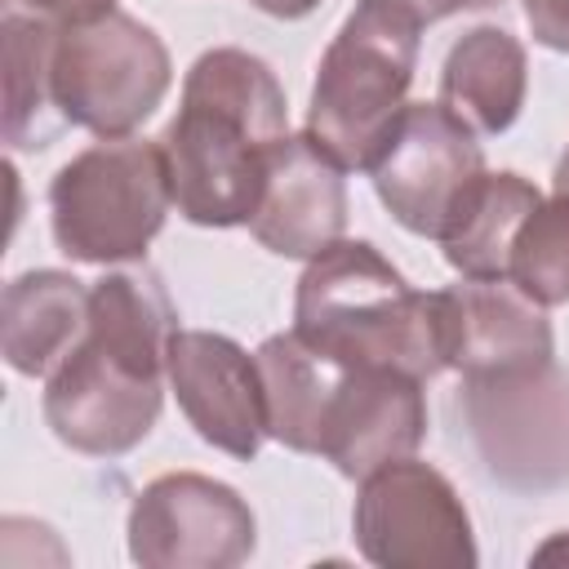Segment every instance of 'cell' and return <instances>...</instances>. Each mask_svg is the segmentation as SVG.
I'll return each instance as SVG.
<instances>
[{"mask_svg": "<svg viewBox=\"0 0 569 569\" xmlns=\"http://www.w3.org/2000/svg\"><path fill=\"white\" fill-rule=\"evenodd\" d=\"M178 311L156 271H107L89 284V325L44 378L49 431L84 458H120L160 422Z\"/></svg>", "mask_w": 569, "mask_h": 569, "instance_id": "1", "label": "cell"}, {"mask_svg": "<svg viewBox=\"0 0 569 569\" xmlns=\"http://www.w3.org/2000/svg\"><path fill=\"white\" fill-rule=\"evenodd\" d=\"M284 133L289 102L276 71L236 44L204 49L182 76L178 116L156 138L178 213L213 231L249 222L267 151Z\"/></svg>", "mask_w": 569, "mask_h": 569, "instance_id": "2", "label": "cell"}, {"mask_svg": "<svg viewBox=\"0 0 569 569\" xmlns=\"http://www.w3.org/2000/svg\"><path fill=\"white\" fill-rule=\"evenodd\" d=\"M293 333L347 369L387 365L422 382L445 369L436 298L413 289L369 240L342 236L307 262L293 293Z\"/></svg>", "mask_w": 569, "mask_h": 569, "instance_id": "3", "label": "cell"}, {"mask_svg": "<svg viewBox=\"0 0 569 569\" xmlns=\"http://www.w3.org/2000/svg\"><path fill=\"white\" fill-rule=\"evenodd\" d=\"M418 40L422 22L391 4L360 0L320 53L307 102V133L342 169H369L391 124L409 107Z\"/></svg>", "mask_w": 569, "mask_h": 569, "instance_id": "4", "label": "cell"}, {"mask_svg": "<svg viewBox=\"0 0 569 569\" xmlns=\"http://www.w3.org/2000/svg\"><path fill=\"white\" fill-rule=\"evenodd\" d=\"M173 191L160 142L98 138L49 182V231L71 262H133L160 236Z\"/></svg>", "mask_w": 569, "mask_h": 569, "instance_id": "5", "label": "cell"}, {"mask_svg": "<svg viewBox=\"0 0 569 569\" xmlns=\"http://www.w3.org/2000/svg\"><path fill=\"white\" fill-rule=\"evenodd\" d=\"M169 84L173 62L164 40L124 9L62 22L53 31L49 98L62 124L98 138H129L156 116Z\"/></svg>", "mask_w": 569, "mask_h": 569, "instance_id": "6", "label": "cell"}, {"mask_svg": "<svg viewBox=\"0 0 569 569\" xmlns=\"http://www.w3.org/2000/svg\"><path fill=\"white\" fill-rule=\"evenodd\" d=\"M462 382V418L498 485L516 493L569 485V373L556 360Z\"/></svg>", "mask_w": 569, "mask_h": 569, "instance_id": "7", "label": "cell"}, {"mask_svg": "<svg viewBox=\"0 0 569 569\" xmlns=\"http://www.w3.org/2000/svg\"><path fill=\"white\" fill-rule=\"evenodd\" d=\"M351 533L378 569H476L480 560L453 480L418 458H396L360 480Z\"/></svg>", "mask_w": 569, "mask_h": 569, "instance_id": "8", "label": "cell"}, {"mask_svg": "<svg viewBox=\"0 0 569 569\" xmlns=\"http://www.w3.org/2000/svg\"><path fill=\"white\" fill-rule=\"evenodd\" d=\"M129 560L142 569H236L258 547L253 507L200 471L147 480L129 507Z\"/></svg>", "mask_w": 569, "mask_h": 569, "instance_id": "9", "label": "cell"}, {"mask_svg": "<svg viewBox=\"0 0 569 569\" xmlns=\"http://www.w3.org/2000/svg\"><path fill=\"white\" fill-rule=\"evenodd\" d=\"M440 102H409L378 147L369 178L382 209L413 236H440L458 196L485 173V151Z\"/></svg>", "mask_w": 569, "mask_h": 569, "instance_id": "10", "label": "cell"}, {"mask_svg": "<svg viewBox=\"0 0 569 569\" xmlns=\"http://www.w3.org/2000/svg\"><path fill=\"white\" fill-rule=\"evenodd\" d=\"M164 373H169V391L178 396V409L187 413V422L204 445L240 462L258 458L267 440L258 356H249L227 333L173 329Z\"/></svg>", "mask_w": 569, "mask_h": 569, "instance_id": "11", "label": "cell"}, {"mask_svg": "<svg viewBox=\"0 0 569 569\" xmlns=\"http://www.w3.org/2000/svg\"><path fill=\"white\" fill-rule=\"evenodd\" d=\"M436 338L445 369L462 378H498L556 360L547 307L511 280H458L436 289Z\"/></svg>", "mask_w": 569, "mask_h": 569, "instance_id": "12", "label": "cell"}, {"mask_svg": "<svg viewBox=\"0 0 569 569\" xmlns=\"http://www.w3.org/2000/svg\"><path fill=\"white\" fill-rule=\"evenodd\" d=\"M427 440V396L422 378L387 365L342 369L325 418H320V458L338 467L347 480H365L369 471L413 458Z\"/></svg>", "mask_w": 569, "mask_h": 569, "instance_id": "13", "label": "cell"}, {"mask_svg": "<svg viewBox=\"0 0 569 569\" xmlns=\"http://www.w3.org/2000/svg\"><path fill=\"white\" fill-rule=\"evenodd\" d=\"M347 169L302 129L267 151L262 196L249 231L276 258L311 262L347 231Z\"/></svg>", "mask_w": 569, "mask_h": 569, "instance_id": "14", "label": "cell"}, {"mask_svg": "<svg viewBox=\"0 0 569 569\" xmlns=\"http://www.w3.org/2000/svg\"><path fill=\"white\" fill-rule=\"evenodd\" d=\"M525 93H529V53L507 27L480 22L449 44L436 102L453 111L471 133L480 138L507 133L525 111Z\"/></svg>", "mask_w": 569, "mask_h": 569, "instance_id": "15", "label": "cell"}, {"mask_svg": "<svg viewBox=\"0 0 569 569\" xmlns=\"http://www.w3.org/2000/svg\"><path fill=\"white\" fill-rule=\"evenodd\" d=\"M89 325V289L71 271L36 267L0 293V351L22 378H49Z\"/></svg>", "mask_w": 569, "mask_h": 569, "instance_id": "16", "label": "cell"}, {"mask_svg": "<svg viewBox=\"0 0 569 569\" xmlns=\"http://www.w3.org/2000/svg\"><path fill=\"white\" fill-rule=\"evenodd\" d=\"M542 191L516 173V169H485L449 209L445 227H440V249L445 262L462 276V280H507V262H511V240L520 231V222L538 209Z\"/></svg>", "mask_w": 569, "mask_h": 569, "instance_id": "17", "label": "cell"}, {"mask_svg": "<svg viewBox=\"0 0 569 569\" xmlns=\"http://www.w3.org/2000/svg\"><path fill=\"white\" fill-rule=\"evenodd\" d=\"M253 356H258V373H262L267 436L280 440L284 449H293V453H316L325 405H329L347 365L320 356L293 329L271 333Z\"/></svg>", "mask_w": 569, "mask_h": 569, "instance_id": "18", "label": "cell"}, {"mask_svg": "<svg viewBox=\"0 0 569 569\" xmlns=\"http://www.w3.org/2000/svg\"><path fill=\"white\" fill-rule=\"evenodd\" d=\"M4 142L9 147H44V111L49 98V53L58 22L36 13H4Z\"/></svg>", "mask_w": 569, "mask_h": 569, "instance_id": "19", "label": "cell"}, {"mask_svg": "<svg viewBox=\"0 0 569 569\" xmlns=\"http://www.w3.org/2000/svg\"><path fill=\"white\" fill-rule=\"evenodd\" d=\"M507 280L538 307L569 302V196H542L538 209L520 222L511 240Z\"/></svg>", "mask_w": 569, "mask_h": 569, "instance_id": "20", "label": "cell"}, {"mask_svg": "<svg viewBox=\"0 0 569 569\" xmlns=\"http://www.w3.org/2000/svg\"><path fill=\"white\" fill-rule=\"evenodd\" d=\"M525 22L542 49L569 53V0H525Z\"/></svg>", "mask_w": 569, "mask_h": 569, "instance_id": "21", "label": "cell"}, {"mask_svg": "<svg viewBox=\"0 0 569 569\" xmlns=\"http://www.w3.org/2000/svg\"><path fill=\"white\" fill-rule=\"evenodd\" d=\"M9 4H22L31 9L36 18H49V22H80V18H98L107 9H116V0H9Z\"/></svg>", "mask_w": 569, "mask_h": 569, "instance_id": "22", "label": "cell"}, {"mask_svg": "<svg viewBox=\"0 0 569 569\" xmlns=\"http://www.w3.org/2000/svg\"><path fill=\"white\" fill-rule=\"evenodd\" d=\"M378 4H391L400 13H409L413 22H440V18H453V13H467V9H489L498 0H378Z\"/></svg>", "mask_w": 569, "mask_h": 569, "instance_id": "23", "label": "cell"}, {"mask_svg": "<svg viewBox=\"0 0 569 569\" xmlns=\"http://www.w3.org/2000/svg\"><path fill=\"white\" fill-rule=\"evenodd\" d=\"M249 4L258 13H267V18H280V22H298V18L320 9V0H249Z\"/></svg>", "mask_w": 569, "mask_h": 569, "instance_id": "24", "label": "cell"}, {"mask_svg": "<svg viewBox=\"0 0 569 569\" xmlns=\"http://www.w3.org/2000/svg\"><path fill=\"white\" fill-rule=\"evenodd\" d=\"M529 560H533V565H569V533H556V538L542 542Z\"/></svg>", "mask_w": 569, "mask_h": 569, "instance_id": "25", "label": "cell"}, {"mask_svg": "<svg viewBox=\"0 0 569 569\" xmlns=\"http://www.w3.org/2000/svg\"><path fill=\"white\" fill-rule=\"evenodd\" d=\"M551 191L569 196V147H565V151H560V160H556V173H551Z\"/></svg>", "mask_w": 569, "mask_h": 569, "instance_id": "26", "label": "cell"}]
</instances>
